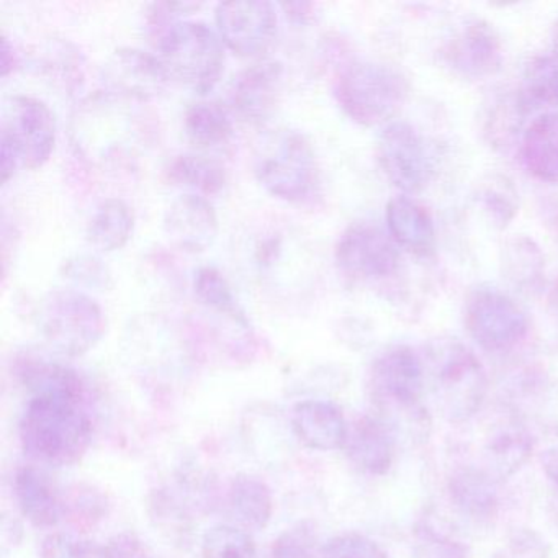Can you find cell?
<instances>
[{"mask_svg":"<svg viewBox=\"0 0 558 558\" xmlns=\"http://www.w3.org/2000/svg\"><path fill=\"white\" fill-rule=\"evenodd\" d=\"M17 372L31 393L19 424L25 456L53 466L80 462L93 440L83 378L44 359H22Z\"/></svg>","mask_w":558,"mask_h":558,"instance_id":"1","label":"cell"},{"mask_svg":"<svg viewBox=\"0 0 558 558\" xmlns=\"http://www.w3.org/2000/svg\"><path fill=\"white\" fill-rule=\"evenodd\" d=\"M424 372L426 390L444 420L460 426L482 411L488 381L483 365L469 348L457 341L437 342L429 349Z\"/></svg>","mask_w":558,"mask_h":558,"instance_id":"2","label":"cell"},{"mask_svg":"<svg viewBox=\"0 0 558 558\" xmlns=\"http://www.w3.org/2000/svg\"><path fill=\"white\" fill-rule=\"evenodd\" d=\"M254 175L272 197L290 204L308 201L318 185V165L308 140L295 130L264 133L256 143Z\"/></svg>","mask_w":558,"mask_h":558,"instance_id":"3","label":"cell"},{"mask_svg":"<svg viewBox=\"0 0 558 558\" xmlns=\"http://www.w3.org/2000/svg\"><path fill=\"white\" fill-rule=\"evenodd\" d=\"M158 50L169 80L201 96L210 93L223 74V41L205 22H172L159 37Z\"/></svg>","mask_w":558,"mask_h":558,"instance_id":"4","label":"cell"},{"mask_svg":"<svg viewBox=\"0 0 558 558\" xmlns=\"http://www.w3.org/2000/svg\"><path fill=\"white\" fill-rule=\"evenodd\" d=\"M57 145V122L44 100L31 96L12 97L5 107L0 133V174L2 182L19 169L44 168Z\"/></svg>","mask_w":558,"mask_h":558,"instance_id":"5","label":"cell"},{"mask_svg":"<svg viewBox=\"0 0 558 558\" xmlns=\"http://www.w3.org/2000/svg\"><path fill=\"white\" fill-rule=\"evenodd\" d=\"M407 94V81L398 71L371 61L348 64L335 84L339 107L362 126L387 122L400 109Z\"/></svg>","mask_w":558,"mask_h":558,"instance_id":"6","label":"cell"},{"mask_svg":"<svg viewBox=\"0 0 558 558\" xmlns=\"http://www.w3.org/2000/svg\"><path fill=\"white\" fill-rule=\"evenodd\" d=\"M37 326L54 352L77 357L100 341L106 316L93 296L74 289L54 290L41 300Z\"/></svg>","mask_w":558,"mask_h":558,"instance_id":"7","label":"cell"},{"mask_svg":"<svg viewBox=\"0 0 558 558\" xmlns=\"http://www.w3.org/2000/svg\"><path fill=\"white\" fill-rule=\"evenodd\" d=\"M371 388L374 400L385 410L407 414L411 420L424 416V362L408 345H395L375 359L371 371Z\"/></svg>","mask_w":558,"mask_h":558,"instance_id":"8","label":"cell"},{"mask_svg":"<svg viewBox=\"0 0 558 558\" xmlns=\"http://www.w3.org/2000/svg\"><path fill=\"white\" fill-rule=\"evenodd\" d=\"M470 338L489 352L509 351L527 335V316L521 306L498 289H476L465 305Z\"/></svg>","mask_w":558,"mask_h":558,"instance_id":"9","label":"cell"},{"mask_svg":"<svg viewBox=\"0 0 558 558\" xmlns=\"http://www.w3.org/2000/svg\"><path fill=\"white\" fill-rule=\"evenodd\" d=\"M215 24L225 48L236 57L254 58L272 47L279 15L266 0H231L217 5Z\"/></svg>","mask_w":558,"mask_h":558,"instance_id":"10","label":"cell"},{"mask_svg":"<svg viewBox=\"0 0 558 558\" xmlns=\"http://www.w3.org/2000/svg\"><path fill=\"white\" fill-rule=\"evenodd\" d=\"M478 463L475 469L502 482L522 469L534 442L524 421L515 411L501 410L483 421L478 430Z\"/></svg>","mask_w":558,"mask_h":558,"instance_id":"11","label":"cell"},{"mask_svg":"<svg viewBox=\"0 0 558 558\" xmlns=\"http://www.w3.org/2000/svg\"><path fill=\"white\" fill-rule=\"evenodd\" d=\"M378 161L388 181L408 194L426 187L434 172L429 146L414 126L390 123L378 138Z\"/></svg>","mask_w":558,"mask_h":558,"instance_id":"12","label":"cell"},{"mask_svg":"<svg viewBox=\"0 0 558 558\" xmlns=\"http://www.w3.org/2000/svg\"><path fill=\"white\" fill-rule=\"evenodd\" d=\"M336 263L345 276L359 280L384 279L398 269L400 253L390 234L377 225L354 223L336 244Z\"/></svg>","mask_w":558,"mask_h":558,"instance_id":"13","label":"cell"},{"mask_svg":"<svg viewBox=\"0 0 558 558\" xmlns=\"http://www.w3.org/2000/svg\"><path fill=\"white\" fill-rule=\"evenodd\" d=\"M282 73V64L264 61L238 74L228 90L234 116L254 125L266 122L276 109Z\"/></svg>","mask_w":558,"mask_h":558,"instance_id":"14","label":"cell"},{"mask_svg":"<svg viewBox=\"0 0 558 558\" xmlns=\"http://www.w3.org/2000/svg\"><path fill=\"white\" fill-rule=\"evenodd\" d=\"M165 233L179 250L204 253L217 240V211L204 195L189 192L166 210Z\"/></svg>","mask_w":558,"mask_h":558,"instance_id":"15","label":"cell"},{"mask_svg":"<svg viewBox=\"0 0 558 558\" xmlns=\"http://www.w3.org/2000/svg\"><path fill=\"white\" fill-rule=\"evenodd\" d=\"M344 449L355 469L367 475H385L393 465L397 453L393 427L381 417H361L349 427Z\"/></svg>","mask_w":558,"mask_h":558,"instance_id":"16","label":"cell"},{"mask_svg":"<svg viewBox=\"0 0 558 558\" xmlns=\"http://www.w3.org/2000/svg\"><path fill=\"white\" fill-rule=\"evenodd\" d=\"M292 427L296 439L312 450L329 452L344 449L349 426L336 404L323 400H306L295 404Z\"/></svg>","mask_w":558,"mask_h":558,"instance_id":"17","label":"cell"},{"mask_svg":"<svg viewBox=\"0 0 558 558\" xmlns=\"http://www.w3.org/2000/svg\"><path fill=\"white\" fill-rule=\"evenodd\" d=\"M106 80L123 96L149 99L159 94L169 77L158 57L126 48L110 58Z\"/></svg>","mask_w":558,"mask_h":558,"instance_id":"18","label":"cell"},{"mask_svg":"<svg viewBox=\"0 0 558 558\" xmlns=\"http://www.w3.org/2000/svg\"><path fill=\"white\" fill-rule=\"evenodd\" d=\"M12 485L19 509L35 527H53L66 515V501L53 480L37 466H21Z\"/></svg>","mask_w":558,"mask_h":558,"instance_id":"19","label":"cell"},{"mask_svg":"<svg viewBox=\"0 0 558 558\" xmlns=\"http://www.w3.org/2000/svg\"><path fill=\"white\" fill-rule=\"evenodd\" d=\"M449 54L453 66L472 77L496 73L502 61L498 35L482 21L472 22L457 35Z\"/></svg>","mask_w":558,"mask_h":558,"instance_id":"20","label":"cell"},{"mask_svg":"<svg viewBox=\"0 0 558 558\" xmlns=\"http://www.w3.org/2000/svg\"><path fill=\"white\" fill-rule=\"evenodd\" d=\"M388 234L398 246L414 254L433 251L436 241L433 217L429 211L408 197H397L387 205Z\"/></svg>","mask_w":558,"mask_h":558,"instance_id":"21","label":"cell"},{"mask_svg":"<svg viewBox=\"0 0 558 558\" xmlns=\"http://www.w3.org/2000/svg\"><path fill=\"white\" fill-rule=\"evenodd\" d=\"M227 506L238 527L260 531L269 524L274 514L272 492L257 476L241 473L231 480Z\"/></svg>","mask_w":558,"mask_h":558,"instance_id":"22","label":"cell"},{"mask_svg":"<svg viewBox=\"0 0 558 558\" xmlns=\"http://www.w3.org/2000/svg\"><path fill=\"white\" fill-rule=\"evenodd\" d=\"M521 156L535 179L558 184V113H544L529 125L522 136Z\"/></svg>","mask_w":558,"mask_h":558,"instance_id":"23","label":"cell"},{"mask_svg":"<svg viewBox=\"0 0 558 558\" xmlns=\"http://www.w3.org/2000/svg\"><path fill=\"white\" fill-rule=\"evenodd\" d=\"M498 482L475 466L462 465L449 480L450 498L463 515L486 521L498 509Z\"/></svg>","mask_w":558,"mask_h":558,"instance_id":"24","label":"cell"},{"mask_svg":"<svg viewBox=\"0 0 558 558\" xmlns=\"http://www.w3.org/2000/svg\"><path fill=\"white\" fill-rule=\"evenodd\" d=\"M135 215L122 198H107L87 225V241L102 253H113L132 240Z\"/></svg>","mask_w":558,"mask_h":558,"instance_id":"25","label":"cell"},{"mask_svg":"<svg viewBox=\"0 0 558 558\" xmlns=\"http://www.w3.org/2000/svg\"><path fill=\"white\" fill-rule=\"evenodd\" d=\"M184 130L189 142L197 148H220L233 136V120L221 104L197 102L185 112Z\"/></svg>","mask_w":558,"mask_h":558,"instance_id":"26","label":"cell"},{"mask_svg":"<svg viewBox=\"0 0 558 558\" xmlns=\"http://www.w3.org/2000/svg\"><path fill=\"white\" fill-rule=\"evenodd\" d=\"M169 179L175 185L191 189L192 194L215 195L223 191L227 172L207 156L181 155L169 166Z\"/></svg>","mask_w":558,"mask_h":558,"instance_id":"27","label":"cell"},{"mask_svg":"<svg viewBox=\"0 0 558 558\" xmlns=\"http://www.w3.org/2000/svg\"><path fill=\"white\" fill-rule=\"evenodd\" d=\"M195 293L197 299L204 303L207 308L227 316L236 325L247 326V318L243 308L238 303L230 283L225 279L223 274L215 267H202L195 274L194 280Z\"/></svg>","mask_w":558,"mask_h":558,"instance_id":"28","label":"cell"},{"mask_svg":"<svg viewBox=\"0 0 558 558\" xmlns=\"http://www.w3.org/2000/svg\"><path fill=\"white\" fill-rule=\"evenodd\" d=\"M202 558H257V548L244 529L230 524L215 525L202 538Z\"/></svg>","mask_w":558,"mask_h":558,"instance_id":"29","label":"cell"},{"mask_svg":"<svg viewBox=\"0 0 558 558\" xmlns=\"http://www.w3.org/2000/svg\"><path fill=\"white\" fill-rule=\"evenodd\" d=\"M506 276L519 287L534 286L541 279L544 270V257L531 240L519 238L506 247Z\"/></svg>","mask_w":558,"mask_h":558,"instance_id":"30","label":"cell"},{"mask_svg":"<svg viewBox=\"0 0 558 558\" xmlns=\"http://www.w3.org/2000/svg\"><path fill=\"white\" fill-rule=\"evenodd\" d=\"M525 93L538 106L558 107V60L535 58L525 70Z\"/></svg>","mask_w":558,"mask_h":558,"instance_id":"31","label":"cell"},{"mask_svg":"<svg viewBox=\"0 0 558 558\" xmlns=\"http://www.w3.org/2000/svg\"><path fill=\"white\" fill-rule=\"evenodd\" d=\"M41 558H110L107 545H99L81 535H48L41 544Z\"/></svg>","mask_w":558,"mask_h":558,"instance_id":"32","label":"cell"},{"mask_svg":"<svg viewBox=\"0 0 558 558\" xmlns=\"http://www.w3.org/2000/svg\"><path fill=\"white\" fill-rule=\"evenodd\" d=\"M322 558H388L387 554L365 535H336L323 547Z\"/></svg>","mask_w":558,"mask_h":558,"instance_id":"33","label":"cell"},{"mask_svg":"<svg viewBox=\"0 0 558 558\" xmlns=\"http://www.w3.org/2000/svg\"><path fill=\"white\" fill-rule=\"evenodd\" d=\"M416 537V558H466V547L462 542L439 534L429 525H423Z\"/></svg>","mask_w":558,"mask_h":558,"instance_id":"34","label":"cell"},{"mask_svg":"<svg viewBox=\"0 0 558 558\" xmlns=\"http://www.w3.org/2000/svg\"><path fill=\"white\" fill-rule=\"evenodd\" d=\"M272 558H316L315 537L305 525L290 529L274 542Z\"/></svg>","mask_w":558,"mask_h":558,"instance_id":"35","label":"cell"},{"mask_svg":"<svg viewBox=\"0 0 558 558\" xmlns=\"http://www.w3.org/2000/svg\"><path fill=\"white\" fill-rule=\"evenodd\" d=\"M502 558H548V545L532 531H518L505 547Z\"/></svg>","mask_w":558,"mask_h":558,"instance_id":"36","label":"cell"},{"mask_svg":"<svg viewBox=\"0 0 558 558\" xmlns=\"http://www.w3.org/2000/svg\"><path fill=\"white\" fill-rule=\"evenodd\" d=\"M107 550H109L110 558H155L145 542L130 532L116 535L107 544Z\"/></svg>","mask_w":558,"mask_h":558,"instance_id":"37","label":"cell"},{"mask_svg":"<svg viewBox=\"0 0 558 558\" xmlns=\"http://www.w3.org/2000/svg\"><path fill=\"white\" fill-rule=\"evenodd\" d=\"M508 192L502 187H492L485 192L486 207L492 208L495 217L501 218V221H509L515 214L514 197L502 198Z\"/></svg>","mask_w":558,"mask_h":558,"instance_id":"38","label":"cell"},{"mask_svg":"<svg viewBox=\"0 0 558 558\" xmlns=\"http://www.w3.org/2000/svg\"><path fill=\"white\" fill-rule=\"evenodd\" d=\"M542 466H544V472L547 473L548 478L558 486V447L548 449L542 456Z\"/></svg>","mask_w":558,"mask_h":558,"instance_id":"39","label":"cell"},{"mask_svg":"<svg viewBox=\"0 0 558 558\" xmlns=\"http://www.w3.org/2000/svg\"><path fill=\"white\" fill-rule=\"evenodd\" d=\"M551 306H554L555 313L558 315V287H555L554 293H551Z\"/></svg>","mask_w":558,"mask_h":558,"instance_id":"40","label":"cell"},{"mask_svg":"<svg viewBox=\"0 0 558 558\" xmlns=\"http://www.w3.org/2000/svg\"><path fill=\"white\" fill-rule=\"evenodd\" d=\"M554 50H555V54H557V60H558V21L555 22V27H554Z\"/></svg>","mask_w":558,"mask_h":558,"instance_id":"41","label":"cell"}]
</instances>
